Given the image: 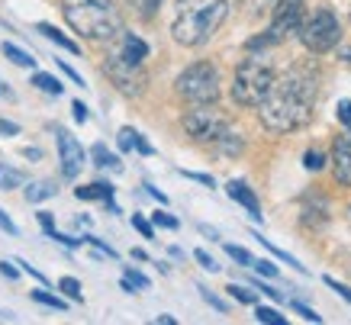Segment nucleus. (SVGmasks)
<instances>
[{"label": "nucleus", "mask_w": 351, "mask_h": 325, "mask_svg": "<svg viewBox=\"0 0 351 325\" xmlns=\"http://www.w3.org/2000/svg\"><path fill=\"white\" fill-rule=\"evenodd\" d=\"M319 97V71L313 64H297L274 81L267 100L261 104V123L267 132H293L313 119V106Z\"/></svg>", "instance_id": "nucleus-1"}, {"label": "nucleus", "mask_w": 351, "mask_h": 325, "mask_svg": "<svg viewBox=\"0 0 351 325\" xmlns=\"http://www.w3.org/2000/svg\"><path fill=\"white\" fill-rule=\"evenodd\" d=\"M226 16H229V0H178L171 36L178 45L197 49L213 39V32L223 26Z\"/></svg>", "instance_id": "nucleus-2"}, {"label": "nucleus", "mask_w": 351, "mask_h": 325, "mask_svg": "<svg viewBox=\"0 0 351 325\" xmlns=\"http://www.w3.org/2000/svg\"><path fill=\"white\" fill-rule=\"evenodd\" d=\"M62 16L84 39H113L123 32V16L113 0H62Z\"/></svg>", "instance_id": "nucleus-3"}, {"label": "nucleus", "mask_w": 351, "mask_h": 325, "mask_svg": "<svg viewBox=\"0 0 351 325\" xmlns=\"http://www.w3.org/2000/svg\"><path fill=\"white\" fill-rule=\"evenodd\" d=\"M184 129L197 145H210L223 155H239L242 152V139L232 132L229 119H226L216 104H193V110L184 113Z\"/></svg>", "instance_id": "nucleus-4"}, {"label": "nucleus", "mask_w": 351, "mask_h": 325, "mask_svg": "<svg viewBox=\"0 0 351 325\" xmlns=\"http://www.w3.org/2000/svg\"><path fill=\"white\" fill-rule=\"evenodd\" d=\"M277 74H274V64L267 55H258V52H248V58H242V64L235 68V77H232V100L239 106H261L274 87Z\"/></svg>", "instance_id": "nucleus-5"}, {"label": "nucleus", "mask_w": 351, "mask_h": 325, "mask_svg": "<svg viewBox=\"0 0 351 325\" xmlns=\"http://www.w3.org/2000/svg\"><path fill=\"white\" fill-rule=\"evenodd\" d=\"M306 20V7L303 0H277L274 16H271V26H267L261 36L248 39V52H258V49H271V45L287 43L290 36H300V26Z\"/></svg>", "instance_id": "nucleus-6"}, {"label": "nucleus", "mask_w": 351, "mask_h": 325, "mask_svg": "<svg viewBox=\"0 0 351 325\" xmlns=\"http://www.w3.org/2000/svg\"><path fill=\"white\" fill-rule=\"evenodd\" d=\"M174 87L187 104H216L219 100V71L210 62H193L178 74Z\"/></svg>", "instance_id": "nucleus-7"}, {"label": "nucleus", "mask_w": 351, "mask_h": 325, "mask_svg": "<svg viewBox=\"0 0 351 325\" xmlns=\"http://www.w3.org/2000/svg\"><path fill=\"white\" fill-rule=\"evenodd\" d=\"M300 43H303V49H306V52H313V55L332 52V49L341 43V23H339V16H335L329 7L313 10L306 20H303V26H300Z\"/></svg>", "instance_id": "nucleus-8"}, {"label": "nucleus", "mask_w": 351, "mask_h": 325, "mask_svg": "<svg viewBox=\"0 0 351 325\" xmlns=\"http://www.w3.org/2000/svg\"><path fill=\"white\" fill-rule=\"evenodd\" d=\"M104 71H107V77L113 81V84H117L119 94H126V97H138L142 91H145V84H149L145 68H142V64L126 62V58H119L117 52H107Z\"/></svg>", "instance_id": "nucleus-9"}, {"label": "nucleus", "mask_w": 351, "mask_h": 325, "mask_svg": "<svg viewBox=\"0 0 351 325\" xmlns=\"http://www.w3.org/2000/svg\"><path fill=\"white\" fill-rule=\"evenodd\" d=\"M55 136H58V161H62V174L68 180H75L77 174H81V168H84L87 161V152L81 148V142H77L68 129H55Z\"/></svg>", "instance_id": "nucleus-10"}, {"label": "nucleus", "mask_w": 351, "mask_h": 325, "mask_svg": "<svg viewBox=\"0 0 351 325\" xmlns=\"http://www.w3.org/2000/svg\"><path fill=\"white\" fill-rule=\"evenodd\" d=\"M332 174L339 184L351 187V129L348 136H339L335 145H332Z\"/></svg>", "instance_id": "nucleus-11"}, {"label": "nucleus", "mask_w": 351, "mask_h": 325, "mask_svg": "<svg viewBox=\"0 0 351 325\" xmlns=\"http://www.w3.org/2000/svg\"><path fill=\"white\" fill-rule=\"evenodd\" d=\"M110 52H117L119 58H126V62H132V64H145V58H149V43L145 39H138L136 32H119V39H117V45L110 49Z\"/></svg>", "instance_id": "nucleus-12"}, {"label": "nucleus", "mask_w": 351, "mask_h": 325, "mask_svg": "<svg viewBox=\"0 0 351 325\" xmlns=\"http://www.w3.org/2000/svg\"><path fill=\"white\" fill-rule=\"evenodd\" d=\"M226 193L239 203V206H245V213L252 216L255 222H261V203H258V197H255V190L248 187L245 180H229L226 184Z\"/></svg>", "instance_id": "nucleus-13"}, {"label": "nucleus", "mask_w": 351, "mask_h": 325, "mask_svg": "<svg viewBox=\"0 0 351 325\" xmlns=\"http://www.w3.org/2000/svg\"><path fill=\"white\" fill-rule=\"evenodd\" d=\"M117 142H119V148H123V152H138V155H152V152H155V148H152L145 139L138 136L136 129H129V126L119 129Z\"/></svg>", "instance_id": "nucleus-14"}, {"label": "nucleus", "mask_w": 351, "mask_h": 325, "mask_svg": "<svg viewBox=\"0 0 351 325\" xmlns=\"http://www.w3.org/2000/svg\"><path fill=\"white\" fill-rule=\"evenodd\" d=\"M75 197L77 200H100V203H110V200H113V184L97 180V184H87V187H75Z\"/></svg>", "instance_id": "nucleus-15"}, {"label": "nucleus", "mask_w": 351, "mask_h": 325, "mask_svg": "<svg viewBox=\"0 0 351 325\" xmlns=\"http://www.w3.org/2000/svg\"><path fill=\"white\" fill-rule=\"evenodd\" d=\"M36 32H43L45 39H52L55 45H62L64 52H71V55L81 52V49H77V43H71V39H68V36H64L62 29H55L52 23H36Z\"/></svg>", "instance_id": "nucleus-16"}, {"label": "nucleus", "mask_w": 351, "mask_h": 325, "mask_svg": "<svg viewBox=\"0 0 351 325\" xmlns=\"http://www.w3.org/2000/svg\"><path fill=\"white\" fill-rule=\"evenodd\" d=\"M55 193H58L55 180H32L29 187H26V200H29V203H43V200L55 197Z\"/></svg>", "instance_id": "nucleus-17"}, {"label": "nucleus", "mask_w": 351, "mask_h": 325, "mask_svg": "<svg viewBox=\"0 0 351 325\" xmlns=\"http://www.w3.org/2000/svg\"><path fill=\"white\" fill-rule=\"evenodd\" d=\"M90 158H94L97 168H113V171H123V165H119V158L113 155V152H107V145L104 142H97L94 148H90Z\"/></svg>", "instance_id": "nucleus-18"}, {"label": "nucleus", "mask_w": 351, "mask_h": 325, "mask_svg": "<svg viewBox=\"0 0 351 325\" xmlns=\"http://www.w3.org/2000/svg\"><path fill=\"white\" fill-rule=\"evenodd\" d=\"M32 87H39L43 94H52V97H62V81L58 77H52V74H45V71H36L32 74Z\"/></svg>", "instance_id": "nucleus-19"}, {"label": "nucleus", "mask_w": 351, "mask_h": 325, "mask_svg": "<svg viewBox=\"0 0 351 325\" xmlns=\"http://www.w3.org/2000/svg\"><path fill=\"white\" fill-rule=\"evenodd\" d=\"M0 52H3V58H10V62L20 64V68H36V58H29V52H23L20 45L3 43V45H0Z\"/></svg>", "instance_id": "nucleus-20"}, {"label": "nucleus", "mask_w": 351, "mask_h": 325, "mask_svg": "<svg viewBox=\"0 0 351 325\" xmlns=\"http://www.w3.org/2000/svg\"><path fill=\"white\" fill-rule=\"evenodd\" d=\"M16 187H23V171L0 161V190H16Z\"/></svg>", "instance_id": "nucleus-21"}, {"label": "nucleus", "mask_w": 351, "mask_h": 325, "mask_svg": "<svg viewBox=\"0 0 351 325\" xmlns=\"http://www.w3.org/2000/svg\"><path fill=\"white\" fill-rule=\"evenodd\" d=\"M123 290H126V293L149 290V277H145V274H138L136 267H126V274H123Z\"/></svg>", "instance_id": "nucleus-22"}, {"label": "nucleus", "mask_w": 351, "mask_h": 325, "mask_svg": "<svg viewBox=\"0 0 351 325\" xmlns=\"http://www.w3.org/2000/svg\"><path fill=\"white\" fill-rule=\"evenodd\" d=\"M58 290H62V293L68 296L71 303H84V293H81V283H77L75 277H62V280H58Z\"/></svg>", "instance_id": "nucleus-23"}, {"label": "nucleus", "mask_w": 351, "mask_h": 325, "mask_svg": "<svg viewBox=\"0 0 351 325\" xmlns=\"http://www.w3.org/2000/svg\"><path fill=\"white\" fill-rule=\"evenodd\" d=\"M129 7L142 16V20H152L155 13H158V7H161V0H126Z\"/></svg>", "instance_id": "nucleus-24"}, {"label": "nucleus", "mask_w": 351, "mask_h": 325, "mask_svg": "<svg viewBox=\"0 0 351 325\" xmlns=\"http://www.w3.org/2000/svg\"><path fill=\"white\" fill-rule=\"evenodd\" d=\"M32 300L36 303H43V306H49V309H68V303H64L62 296H55V293H49V290H32Z\"/></svg>", "instance_id": "nucleus-25"}, {"label": "nucleus", "mask_w": 351, "mask_h": 325, "mask_svg": "<svg viewBox=\"0 0 351 325\" xmlns=\"http://www.w3.org/2000/svg\"><path fill=\"white\" fill-rule=\"evenodd\" d=\"M226 290H229V296H232V300H239V303H245V306H255V303H258V293H255V290H248V287L229 283Z\"/></svg>", "instance_id": "nucleus-26"}, {"label": "nucleus", "mask_w": 351, "mask_h": 325, "mask_svg": "<svg viewBox=\"0 0 351 325\" xmlns=\"http://www.w3.org/2000/svg\"><path fill=\"white\" fill-rule=\"evenodd\" d=\"M255 239L261 241V245H265V248H267V252H271V254H277V258H280V261H287L290 267H297L300 274H306V267H303V264H300L297 258H293V254H287V252H280V248H274V245H271V241H267V239H261V235H255Z\"/></svg>", "instance_id": "nucleus-27"}, {"label": "nucleus", "mask_w": 351, "mask_h": 325, "mask_svg": "<svg viewBox=\"0 0 351 325\" xmlns=\"http://www.w3.org/2000/svg\"><path fill=\"white\" fill-rule=\"evenodd\" d=\"M255 319H258V322H265V325H287V319H284V315L277 313V309H267V306H258Z\"/></svg>", "instance_id": "nucleus-28"}, {"label": "nucleus", "mask_w": 351, "mask_h": 325, "mask_svg": "<svg viewBox=\"0 0 351 325\" xmlns=\"http://www.w3.org/2000/svg\"><path fill=\"white\" fill-rule=\"evenodd\" d=\"M226 254H229L232 261H239L242 267H255V258L245 252V248H239V245H226Z\"/></svg>", "instance_id": "nucleus-29"}, {"label": "nucleus", "mask_w": 351, "mask_h": 325, "mask_svg": "<svg viewBox=\"0 0 351 325\" xmlns=\"http://www.w3.org/2000/svg\"><path fill=\"white\" fill-rule=\"evenodd\" d=\"M49 239H55L58 245H64V248H81V245H87V239L81 235V239H75V235H64V232H49Z\"/></svg>", "instance_id": "nucleus-30"}, {"label": "nucleus", "mask_w": 351, "mask_h": 325, "mask_svg": "<svg viewBox=\"0 0 351 325\" xmlns=\"http://www.w3.org/2000/svg\"><path fill=\"white\" fill-rule=\"evenodd\" d=\"M303 168H306V171H322V168H326V155L309 148L306 155H303Z\"/></svg>", "instance_id": "nucleus-31"}, {"label": "nucleus", "mask_w": 351, "mask_h": 325, "mask_svg": "<svg viewBox=\"0 0 351 325\" xmlns=\"http://www.w3.org/2000/svg\"><path fill=\"white\" fill-rule=\"evenodd\" d=\"M84 239H87V245H94L97 248V254H104V258H110V261H117V252H113L104 239H97V235H84Z\"/></svg>", "instance_id": "nucleus-32"}, {"label": "nucleus", "mask_w": 351, "mask_h": 325, "mask_svg": "<svg viewBox=\"0 0 351 325\" xmlns=\"http://www.w3.org/2000/svg\"><path fill=\"white\" fill-rule=\"evenodd\" d=\"M335 116H339L341 126L351 129V100H339V106H335Z\"/></svg>", "instance_id": "nucleus-33"}, {"label": "nucleus", "mask_w": 351, "mask_h": 325, "mask_svg": "<svg viewBox=\"0 0 351 325\" xmlns=\"http://www.w3.org/2000/svg\"><path fill=\"white\" fill-rule=\"evenodd\" d=\"M132 226H136V232L142 235V239H155V229H152V222L149 219H142V216H132Z\"/></svg>", "instance_id": "nucleus-34"}, {"label": "nucleus", "mask_w": 351, "mask_h": 325, "mask_svg": "<svg viewBox=\"0 0 351 325\" xmlns=\"http://www.w3.org/2000/svg\"><path fill=\"white\" fill-rule=\"evenodd\" d=\"M152 222H155V226H161V229H178V226H181V222L174 219V216H168V213H155V216H152Z\"/></svg>", "instance_id": "nucleus-35"}, {"label": "nucleus", "mask_w": 351, "mask_h": 325, "mask_svg": "<svg viewBox=\"0 0 351 325\" xmlns=\"http://www.w3.org/2000/svg\"><path fill=\"white\" fill-rule=\"evenodd\" d=\"M290 306H293V313H300V315H303V319H306V322H322V315H316V313H313V309H309V306L297 303V300H293V303H290Z\"/></svg>", "instance_id": "nucleus-36"}, {"label": "nucleus", "mask_w": 351, "mask_h": 325, "mask_svg": "<svg viewBox=\"0 0 351 325\" xmlns=\"http://www.w3.org/2000/svg\"><path fill=\"white\" fill-rule=\"evenodd\" d=\"M197 290H200V296H203V300H206V303H210V306H213V309H219V313H226V303H223V300H219V296H216V293H210L206 287H197Z\"/></svg>", "instance_id": "nucleus-37"}, {"label": "nucleus", "mask_w": 351, "mask_h": 325, "mask_svg": "<svg viewBox=\"0 0 351 325\" xmlns=\"http://www.w3.org/2000/svg\"><path fill=\"white\" fill-rule=\"evenodd\" d=\"M193 258L200 261V267H203V271H210V274H213V271H219V264H216V261H213V258H210V254H206V252H193Z\"/></svg>", "instance_id": "nucleus-38"}, {"label": "nucleus", "mask_w": 351, "mask_h": 325, "mask_svg": "<svg viewBox=\"0 0 351 325\" xmlns=\"http://www.w3.org/2000/svg\"><path fill=\"white\" fill-rule=\"evenodd\" d=\"M178 174H184V178H191V180H197V184H206V187H213V184H216V180L213 178H210V174H197V171H178Z\"/></svg>", "instance_id": "nucleus-39"}, {"label": "nucleus", "mask_w": 351, "mask_h": 325, "mask_svg": "<svg viewBox=\"0 0 351 325\" xmlns=\"http://www.w3.org/2000/svg\"><path fill=\"white\" fill-rule=\"evenodd\" d=\"M13 264H16V261H0V274H3L7 280H16V277H20V271H23V267H13Z\"/></svg>", "instance_id": "nucleus-40"}, {"label": "nucleus", "mask_w": 351, "mask_h": 325, "mask_svg": "<svg viewBox=\"0 0 351 325\" xmlns=\"http://www.w3.org/2000/svg\"><path fill=\"white\" fill-rule=\"evenodd\" d=\"M0 229L7 232V235H20V229H16V222L10 219V216H7V213L0 210Z\"/></svg>", "instance_id": "nucleus-41"}, {"label": "nucleus", "mask_w": 351, "mask_h": 325, "mask_svg": "<svg viewBox=\"0 0 351 325\" xmlns=\"http://www.w3.org/2000/svg\"><path fill=\"white\" fill-rule=\"evenodd\" d=\"M16 264H20V267H23V274H29L32 280L45 283V274H43V271H36V267H32V264H26V261H23V258H16Z\"/></svg>", "instance_id": "nucleus-42"}, {"label": "nucleus", "mask_w": 351, "mask_h": 325, "mask_svg": "<svg viewBox=\"0 0 351 325\" xmlns=\"http://www.w3.org/2000/svg\"><path fill=\"white\" fill-rule=\"evenodd\" d=\"M252 287H258L261 293H267V296H271V300H277V303L284 300V293H280V290H274V287H267V283H261V280H252Z\"/></svg>", "instance_id": "nucleus-43"}, {"label": "nucleus", "mask_w": 351, "mask_h": 325, "mask_svg": "<svg viewBox=\"0 0 351 325\" xmlns=\"http://www.w3.org/2000/svg\"><path fill=\"white\" fill-rule=\"evenodd\" d=\"M326 283H329V287H332V290H335V293L341 296V300H348V303H351V290H348V287H345V283L332 280V277H326Z\"/></svg>", "instance_id": "nucleus-44"}, {"label": "nucleus", "mask_w": 351, "mask_h": 325, "mask_svg": "<svg viewBox=\"0 0 351 325\" xmlns=\"http://www.w3.org/2000/svg\"><path fill=\"white\" fill-rule=\"evenodd\" d=\"M36 216H39V226H43V229H45V235H49V232H55V216H52V213H36Z\"/></svg>", "instance_id": "nucleus-45"}, {"label": "nucleus", "mask_w": 351, "mask_h": 325, "mask_svg": "<svg viewBox=\"0 0 351 325\" xmlns=\"http://www.w3.org/2000/svg\"><path fill=\"white\" fill-rule=\"evenodd\" d=\"M58 68H62V71L68 74V77H71L75 84H81V87H84V77H81V74H77V71H75V68H71V64H68V62H62V58H58Z\"/></svg>", "instance_id": "nucleus-46"}, {"label": "nucleus", "mask_w": 351, "mask_h": 325, "mask_svg": "<svg viewBox=\"0 0 351 325\" xmlns=\"http://www.w3.org/2000/svg\"><path fill=\"white\" fill-rule=\"evenodd\" d=\"M255 271H258V274H265V277H271V280L277 277V267H274L271 261H255Z\"/></svg>", "instance_id": "nucleus-47"}, {"label": "nucleus", "mask_w": 351, "mask_h": 325, "mask_svg": "<svg viewBox=\"0 0 351 325\" xmlns=\"http://www.w3.org/2000/svg\"><path fill=\"white\" fill-rule=\"evenodd\" d=\"M20 132V126L16 123H10V119H0V136H16Z\"/></svg>", "instance_id": "nucleus-48"}, {"label": "nucleus", "mask_w": 351, "mask_h": 325, "mask_svg": "<svg viewBox=\"0 0 351 325\" xmlns=\"http://www.w3.org/2000/svg\"><path fill=\"white\" fill-rule=\"evenodd\" d=\"M71 110H75V119H77V123H87V106L81 104V100H75V104H71Z\"/></svg>", "instance_id": "nucleus-49"}, {"label": "nucleus", "mask_w": 351, "mask_h": 325, "mask_svg": "<svg viewBox=\"0 0 351 325\" xmlns=\"http://www.w3.org/2000/svg\"><path fill=\"white\" fill-rule=\"evenodd\" d=\"M145 193H149V197H155L158 203H168V197H165V193H161L158 187H152V184H145Z\"/></svg>", "instance_id": "nucleus-50"}, {"label": "nucleus", "mask_w": 351, "mask_h": 325, "mask_svg": "<svg viewBox=\"0 0 351 325\" xmlns=\"http://www.w3.org/2000/svg\"><path fill=\"white\" fill-rule=\"evenodd\" d=\"M155 322H161V325H174V322H178V319H174V315H158Z\"/></svg>", "instance_id": "nucleus-51"}, {"label": "nucleus", "mask_w": 351, "mask_h": 325, "mask_svg": "<svg viewBox=\"0 0 351 325\" xmlns=\"http://www.w3.org/2000/svg\"><path fill=\"white\" fill-rule=\"evenodd\" d=\"M132 258H136V261H149V254L142 252V248H136V252H132Z\"/></svg>", "instance_id": "nucleus-52"}, {"label": "nucleus", "mask_w": 351, "mask_h": 325, "mask_svg": "<svg viewBox=\"0 0 351 325\" xmlns=\"http://www.w3.org/2000/svg\"><path fill=\"white\" fill-rule=\"evenodd\" d=\"M341 58H348V62H351V49H345V52H341Z\"/></svg>", "instance_id": "nucleus-53"}, {"label": "nucleus", "mask_w": 351, "mask_h": 325, "mask_svg": "<svg viewBox=\"0 0 351 325\" xmlns=\"http://www.w3.org/2000/svg\"><path fill=\"white\" fill-rule=\"evenodd\" d=\"M0 94H3V84H0Z\"/></svg>", "instance_id": "nucleus-54"}]
</instances>
